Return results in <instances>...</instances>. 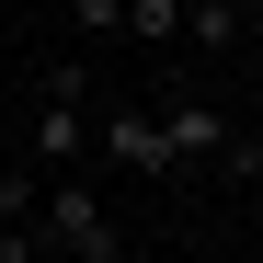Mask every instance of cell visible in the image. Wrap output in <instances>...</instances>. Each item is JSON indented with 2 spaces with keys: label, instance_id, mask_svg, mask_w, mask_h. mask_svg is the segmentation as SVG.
<instances>
[{
  "label": "cell",
  "instance_id": "obj_1",
  "mask_svg": "<svg viewBox=\"0 0 263 263\" xmlns=\"http://www.w3.org/2000/svg\"><path fill=\"white\" fill-rule=\"evenodd\" d=\"M34 240H46L58 263H126V229H115V206L80 183V172H58V183L34 195Z\"/></svg>",
  "mask_w": 263,
  "mask_h": 263
},
{
  "label": "cell",
  "instance_id": "obj_2",
  "mask_svg": "<svg viewBox=\"0 0 263 263\" xmlns=\"http://www.w3.org/2000/svg\"><path fill=\"white\" fill-rule=\"evenodd\" d=\"M23 138H34V160H46V172H80V160H92V92H80V58L46 69V92H34V126H23Z\"/></svg>",
  "mask_w": 263,
  "mask_h": 263
},
{
  "label": "cell",
  "instance_id": "obj_3",
  "mask_svg": "<svg viewBox=\"0 0 263 263\" xmlns=\"http://www.w3.org/2000/svg\"><path fill=\"white\" fill-rule=\"evenodd\" d=\"M92 160H115V172H138V183H160V172H183L149 103H103V115H92Z\"/></svg>",
  "mask_w": 263,
  "mask_h": 263
},
{
  "label": "cell",
  "instance_id": "obj_4",
  "mask_svg": "<svg viewBox=\"0 0 263 263\" xmlns=\"http://www.w3.org/2000/svg\"><path fill=\"white\" fill-rule=\"evenodd\" d=\"M160 138H172V160H217V149L240 138V126L217 115L206 92H172V103H160Z\"/></svg>",
  "mask_w": 263,
  "mask_h": 263
},
{
  "label": "cell",
  "instance_id": "obj_5",
  "mask_svg": "<svg viewBox=\"0 0 263 263\" xmlns=\"http://www.w3.org/2000/svg\"><path fill=\"white\" fill-rule=\"evenodd\" d=\"M183 34H195L206 58H229L240 34H252V0H183Z\"/></svg>",
  "mask_w": 263,
  "mask_h": 263
},
{
  "label": "cell",
  "instance_id": "obj_6",
  "mask_svg": "<svg viewBox=\"0 0 263 263\" xmlns=\"http://www.w3.org/2000/svg\"><path fill=\"white\" fill-rule=\"evenodd\" d=\"M126 34L138 46H183V0H126Z\"/></svg>",
  "mask_w": 263,
  "mask_h": 263
},
{
  "label": "cell",
  "instance_id": "obj_7",
  "mask_svg": "<svg viewBox=\"0 0 263 263\" xmlns=\"http://www.w3.org/2000/svg\"><path fill=\"white\" fill-rule=\"evenodd\" d=\"M80 34H92V46H103V34H126V0H80V12H69Z\"/></svg>",
  "mask_w": 263,
  "mask_h": 263
},
{
  "label": "cell",
  "instance_id": "obj_8",
  "mask_svg": "<svg viewBox=\"0 0 263 263\" xmlns=\"http://www.w3.org/2000/svg\"><path fill=\"white\" fill-rule=\"evenodd\" d=\"M46 12H80V0H46Z\"/></svg>",
  "mask_w": 263,
  "mask_h": 263
},
{
  "label": "cell",
  "instance_id": "obj_9",
  "mask_svg": "<svg viewBox=\"0 0 263 263\" xmlns=\"http://www.w3.org/2000/svg\"><path fill=\"white\" fill-rule=\"evenodd\" d=\"M252 263H263V240H252Z\"/></svg>",
  "mask_w": 263,
  "mask_h": 263
},
{
  "label": "cell",
  "instance_id": "obj_10",
  "mask_svg": "<svg viewBox=\"0 0 263 263\" xmlns=\"http://www.w3.org/2000/svg\"><path fill=\"white\" fill-rule=\"evenodd\" d=\"M252 12H263V0H252Z\"/></svg>",
  "mask_w": 263,
  "mask_h": 263
}]
</instances>
